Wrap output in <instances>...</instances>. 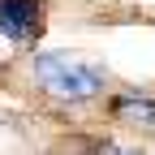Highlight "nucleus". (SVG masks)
Masks as SVG:
<instances>
[{"label":"nucleus","instance_id":"1","mask_svg":"<svg viewBox=\"0 0 155 155\" xmlns=\"http://www.w3.org/2000/svg\"><path fill=\"white\" fill-rule=\"evenodd\" d=\"M30 78L43 95L52 99H65V104H86L95 95H104L108 86V69L95 65V61H82V56H69V52H43L30 61Z\"/></svg>","mask_w":155,"mask_h":155},{"label":"nucleus","instance_id":"2","mask_svg":"<svg viewBox=\"0 0 155 155\" xmlns=\"http://www.w3.org/2000/svg\"><path fill=\"white\" fill-rule=\"evenodd\" d=\"M48 5L43 0H0V35L9 43H35L43 35Z\"/></svg>","mask_w":155,"mask_h":155},{"label":"nucleus","instance_id":"3","mask_svg":"<svg viewBox=\"0 0 155 155\" xmlns=\"http://www.w3.org/2000/svg\"><path fill=\"white\" fill-rule=\"evenodd\" d=\"M112 112L121 116V121H129V125H147V129H155V99H151V95L125 91V95H116V99H112Z\"/></svg>","mask_w":155,"mask_h":155}]
</instances>
